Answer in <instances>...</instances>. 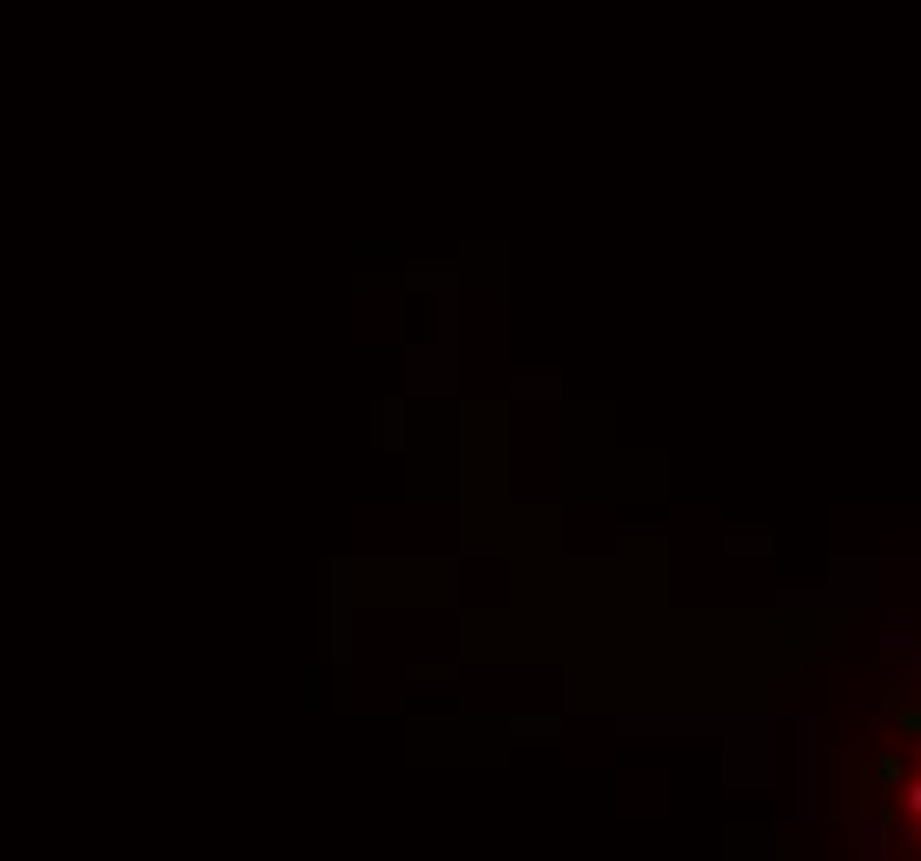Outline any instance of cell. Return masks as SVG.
<instances>
[{
    "label": "cell",
    "instance_id": "obj_1",
    "mask_svg": "<svg viewBox=\"0 0 921 861\" xmlns=\"http://www.w3.org/2000/svg\"><path fill=\"white\" fill-rule=\"evenodd\" d=\"M862 776H869L876 789H902V776H909V763H902V756H876V763H862Z\"/></svg>",
    "mask_w": 921,
    "mask_h": 861
},
{
    "label": "cell",
    "instance_id": "obj_2",
    "mask_svg": "<svg viewBox=\"0 0 921 861\" xmlns=\"http://www.w3.org/2000/svg\"><path fill=\"white\" fill-rule=\"evenodd\" d=\"M896 723H902L909 736H921V710H902V703H896Z\"/></svg>",
    "mask_w": 921,
    "mask_h": 861
},
{
    "label": "cell",
    "instance_id": "obj_3",
    "mask_svg": "<svg viewBox=\"0 0 921 861\" xmlns=\"http://www.w3.org/2000/svg\"><path fill=\"white\" fill-rule=\"evenodd\" d=\"M902 809H909V816L921 822V783H909V789H902Z\"/></svg>",
    "mask_w": 921,
    "mask_h": 861
}]
</instances>
